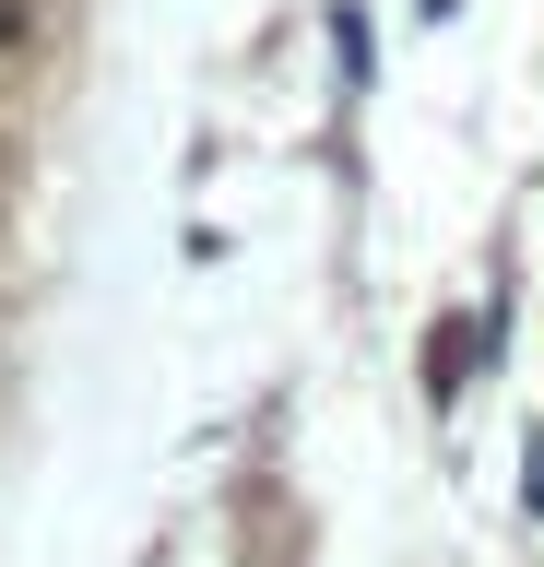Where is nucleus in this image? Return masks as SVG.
Segmentation results:
<instances>
[{"label": "nucleus", "mask_w": 544, "mask_h": 567, "mask_svg": "<svg viewBox=\"0 0 544 567\" xmlns=\"http://www.w3.org/2000/svg\"><path fill=\"white\" fill-rule=\"evenodd\" d=\"M0 48H24V0H0Z\"/></svg>", "instance_id": "2"}, {"label": "nucleus", "mask_w": 544, "mask_h": 567, "mask_svg": "<svg viewBox=\"0 0 544 567\" xmlns=\"http://www.w3.org/2000/svg\"><path fill=\"white\" fill-rule=\"evenodd\" d=\"M462 354H473V331H438V343H427V390H438V402L462 390Z\"/></svg>", "instance_id": "1"}]
</instances>
